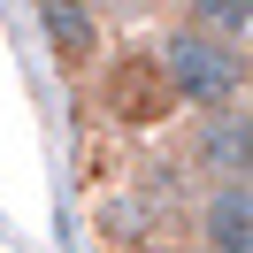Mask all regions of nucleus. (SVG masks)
<instances>
[{
    "instance_id": "0eeeda50",
    "label": "nucleus",
    "mask_w": 253,
    "mask_h": 253,
    "mask_svg": "<svg viewBox=\"0 0 253 253\" xmlns=\"http://www.w3.org/2000/svg\"><path fill=\"white\" fill-rule=\"evenodd\" d=\"M123 253H176V246H154V238H138V246H123Z\"/></svg>"
},
{
    "instance_id": "f257e3e1",
    "label": "nucleus",
    "mask_w": 253,
    "mask_h": 253,
    "mask_svg": "<svg viewBox=\"0 0 253 253\" xmlns=\"http://www.w3.org/2000/svg\"><path fill=\"white\" fill-rule=\"evenodd\" d=\"M154 62L169 77V100L192 115H215V108H246V46H222V39L176 23L169 39H154Z\"/></svg>"
},
{
    "instance_id": "20e7f679",
    "label": "nucleus",
    "mask_w": 253,
    "mask_h": 253,
    "mask_svg": "<svg viewBox=\"0 0 253 253\" xmlns=\"http://www.w3.org/2000/svg\"><path fill=\"white\" fill-rule=\"evenodd\" d=\"M39 8V31H46L54 62L62 69H92L100 46H108V31H100V8L92 0H31Z\"/></svg>"
},
{
    "instance_id": "7ed1b4c3",
    "label": "nucleus",
    "mask_w": 253,
    "mask_h": 253,
    "mask_svg": "<svg viewBox=\"0 0 253 253\" xmlns=\"http://www.w3.org/2000/svg\"><path fill=\"white\" fill-rule=\"evenodd\" d=\"M192 169H200L207 184H246V169H253V123H246V108L200 115V130H192Z\"/></svg>"
},
{
    "instance_id": "39448f33",
    "label": "nucleus",
    "mask_w": 253,
    "mask_h": 253,
    "mask_svg": "<svg viewBox=\"0 0 253 253\" xmlns=\"http://www.w3.org/2000/svg\"><path fill=\"white\" fill-rule=\"evenodd\" d=\"M200 246L207 253H253V192L246 184H207L200 192Z\"/></svg>"
},
{
    "instance_id": "423d86ee",
    "label": "nucleus",
    "mask_w": 253,
    "mask_h": 253,
    "mask_svg": "<svg viewBox=\"0 0 253 253\" xmlns=\"http://www.w3.org/2000/svg\"><path fill=\"white\" fill-rule=\"evenodd\" d=\"M184 23L222 39V46H246L253 39V0H184Z\"/></svg>"
},
{
    "instance_id": "f03ea898",
    "label": "nucleus",
    "mask_w": 253,
    "mask_h": 253,
    "mask_svg": "<svg viewBox=\"0 0 253 253\" xmlns=\"http://www.w3.org/2000/svg\"><path fill=\"white\" fill-rule=\"evenodd\" d=\"M100 115L123 123V130H146V123H169V115H176L154 46H130V54H115V62L100 69Z\"/></svg>"
}]
</instances>
